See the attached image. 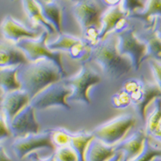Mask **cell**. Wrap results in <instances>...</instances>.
<instances>
[{
    "label": "cell",
    "instance_id": "obj_34",
    "mask_svg": "<svg viewBox=\"0 0 161 161\" xmlns=\"http://www.w3.org/2000/svg\"><path fill=\"white\" fill-rule=\"evenodd\" d=\"M29 158H30V160L31 161H56L55 157H54V153L51 155L49 158H42L36 152H34V153H31L29 155Z\"/></svg>",
    "mask_w": 161,
    "mask_h": 161
},
{
    "label": "cell",
    "instance_id": "obj_35",
    "mask_svg": "<svg viewBox=\"0 0 161 161\" xmlns=\"http://www.w3.org/2000/svg\"><path fill=\"white\" fill-rule=\"evenodd\" d=\"M0 161H13L9 155L7 154L5 148L0 146Z\"/></svg>",
    "mask_w": 161,
    "mask_h": 161
},
{
    "label": "cell",
    "instance_id": "obj_22",
    "mask_svg": "<svg viewBox=\"0 0 161 161\" xmlns=\"http://www.w3.org/2000/svg\"><path fill=\"white\" fill-rule=\"evenodd\" d=\"M144 128L147 135H154L161 128V97L154 98L146 112Z\"/></svg>",
    "mask_w": 161,
    "mask_h": 161
},
{
    "label": "cell",
    "instance_id": "obj_24",
    "mask_svg": "<svg viewBox=\"0 0 161 161\" xmlns=\"http://www.w3.org/2000/svg\"><path fill=\"white\" fill-rule=\"evenodd\" d=\"M94 139H95V136L92 133H88L85 130L70 134L69 145L76 151L77 154L79 156V161H86V150L90 143Z\"/></svg>",
    "mask_w": 161,
    "mask_h": 161
},
{
    "label": "cell",
    "instance_id": "obj_1",
    "mask_svg": "<svg viewBox=\"0 0 161 161\" xmlns=\"http://www.w3.org/2000/svg\"><path fill=\"white\" fill-rule=\"evenodd\" d=\"M118 43L116 34L108 35L92 47L89 59L90 61H94L100 66L107 79L113 80L121 79L134 69L131 59L119 52Z\"/></svg>",
    "mask_w": 161,
    "mask_h": 161
},
{
    "label": "cell",
    "instance_id": "obj_8",
    "mask_svg": "<svg viewBox=\"0 0 161 161\" xmlns=\"http://www.w3.org/2000/svg\"><path fill=\"white\" fill-rule=\"evenodd\" d=\"M66 85L72 87V95L68 97V101L83 103L91 104L90 90L92 86L102 82V77L98 72L88 66L84 65L76 75L64 80Z\"/></svg>",
    "mask_w": 161,
    "mask_h": 161
},
{
    "label": "cell",
    "instance_id": "obj_39",
    "mask_svg": "<svg viewBox=\"0 0 161 161\" xmlns=\"http://www.w3.org/2000/svg\"><path fill=\"white\" fill-rule=\"evenodd\" d=\"M156 161H161V158H156Z\"/></svg>",
    "mask_w": 161,
    "mask_h": 161
},
{
    "label": "cell",
    "instance_id": "obj_9",
    "mask_svg": "<svg viewBox=\"0 0 161 161\" xmlns=\"http://www.w3.org/2000/svg\"><path fill=\"white\" fill-rule=\"evenodd\" d=\"M128 95L131 99V105L144 123L148 106L153 99L161 97V91L153 79L149 80L146 76L142 75L139 77L135 90Z\"/></svg>",
    "mask_w": 161,
    "mask_h": 161
},
{
    "label": "cell",
    "instance_id": "obj_25",
    "mask_svg": "<svg viewBox=\"0 0 161 161\" xmlns=\"http://www.w3.org/2000/svg\"><path fill=\"white\" fill-rule=\"evenodd\" d=\"M157 16L161 17V0H147L144 10L132 14L129 17L142 21L144 26H151L152 21Z\"/></svg>",
    "mask_w": 161,
    "mask_h": 161
},
{
    "label": "cell",
    "instance_id": "obj_2",
    "mask_svg": "<svg viewBox=\"0 0 161 161\" xmlns=\"http://www.w3.org/2000/svg\"><path fill=\"white\" fill-rule=\"evenodd\" d=\"M65 76L53 61L40 59L21 66L17 78L22 90L33 98L47 86L62 81Z\"/></svg>",
    "mask_w": 161,
    "mask_h": 161
},
{
    "label": "cell",
    "instance_id": "obj_40",
    "mask_svg": "<svg viewBox=\"0 0 161 161\" xmlns=\"http://www.w3.org/2000/svg\"><path fill=\"white\" fill-rule=\"evenodd\" d=\"M72 1H74V2H78V1H79V0H72Z\"/></svg>",
    "mask_w": 161,
    "mask_h": 161
},
{
    "label": "cell",
    "instance_id": "obj_29",
    "mask_svg": "<svg viewBox=\"0 0 161 161\" xmlns=\"http://www.w3.org/2000/svg\"><path fill=\"white\" fill-rule=\"evenodd\" d=\"M111 103L115 108H126L131 105V99L128 93L122 89L112 96Z\"/></svg>",
    "mask_w": 161,
    "mask_h": 161
},
{
    "label": "cell",
    "instance_id": "obj_15",
    "mask_svg": "<svg viewBox=\"0 0 161 161\" xmlns=\"http://www.w3.org/2000/svg\"><path fill=\"white\" fill-rule=\"evenodd\" d=\"M147 136V135L143 126L137 128L119 144L115 145L116 151L123 153L122 161H132L138 157L143 150Z\"/></svg>",
    "mask_w": 161,
    "mask_h": 161
},
{
    "label": "cell",
    "instance_id": "obj_18",
    "mask_svg": "<svg viewBox=\"0 0 161 161\" xmlns=\"http://www.w3.org/2000/svg\"><path fill=\"white\" fill-rule=\"evenodd\" d=\"M37 2L45 19L54 27L57 33L62 34L63 8L60 3L56 0H51L49 2L37 0Z\"/></svg>",
    "mask_w": 161,
    "mask_h": 161
},
{
    "label": "cell",
    "instance_id": "obj_26",
    "mask_svg": "<svg viewBox=\"0 0 161 161\" xmlns=\"http://www.w3.org/2000/svg\"><path fill=\"white\" fill-rule=\"evenodd\" d=\"M161 158V142L153 135L147 136L144 147L138 157L132 161H153Z\"/></svg>",
    "mask_w": 161,
    "mask_h": 161
},
{
    "label": "cell",
    "instance_id": "obj_3",
    "mask_svg": "<svg viewBox=\"0 0 161 161\" xmlns=\"http://www.w3.org/2000/svg\"><path fill=\"white\" fill-rule=\"evenodd\" d=\"M72 12L83 31V39L91 47L99 41L102 28V8L96 0H79L72 7Z\"/></svg>",
    "mask_w": 161,
    "mask_h": 161
},
{
    "label": "cell",
    "instance_id": "obj_28",
    "mask_svg": "<svg viewBox=\"0 0 161 161\" xmlns=\"http://www.w3.org/2000/svg\"><path fill=\"white\" fill-rule=\"evenodd\" d=\"M70 134L71 132L67 131L65 128H57L53 130L52 129V139L56 147L69 145Z\"/></svg>",
    "mask_w": 161,
    "mask_h": 161
},
{
    "label": "cell",
    "instance_id": "obj_4",
    "mask_svg": "<svg viewBox=\"0 0 161 161\" xmlns=\"http://www.w3.org/2000/svg\"><path fill=\"white\" fill-rule=\"evenodd\" d=\"M137 125V118L132 114H123L98 126L92 134L96 139L108 146H115L123 141L132 128Z\"/></svg>",
    "mask_w": 161,
    "mask_h": 161
},
{
    "label": "cell",
    "instance_id": "obj_33",
    "mask_svg": "<svg viewBox=\"0 0 161 161\" xmlns=\"http://www.w3.org/2000/svg\"><path fill=\"white\" fill-rule=\"evenodd\" d=\"M151 26L154 30L155 33L157 34V36L161 39V17L157 16L155 17L153 21H152Z\"/></svg>",
    "mask_w": 161,
    "mask_h": 161
},
{
    "label": "cell",
    "instance_id": "obj_23",
    "mask_svg": "<svg viewBox=\"0 0 161 161\" xmlns=\"http://www.w3.org/2000/svg\"><path fill=\"white\" fill-rule=\"evenodd\" d=\"M20 67L21 66L0 69V90L3 92V95L22 89L17 78Z\"/></svg>",
    "mask_w": 161,
    "mask_h": 161
},
{
    "label": "cell",
    "instance_id": "obj_5",
    "mask_svg": "<svg viewBox=\"0 0 161 161\" xmlns=\"http://www.w3.org/2000/svg\"><path fill=\"white\" fill-rule=\"evenodd\" d=\"M48 36L49 33L44 30L38 38L22 39L16 45L24 53L29 62H34L40 59H49L55 63L63 74L66 75L62 63V53L52 51L48 48Z\"/></svg>",
    "mask_w": 161,
    "mask_h": 161
},
{
    "label": "cell",
    "instance_id": "obj_20",
    "mask_svg": "<svg viewBox=\"0 0 161 161\" xmlns=\"http://www.w3.org/2000/svg\"><path fill=\"white\" fill-rule=\"evenodd\" d=\"M117 153L115 146H108L94 139L86 150V161H108Z\"/></svg>",
    "mask_w": 161,
    "mask_h": 161
},
{
    "label": "cell",
    "instance_id": "obj_43",
    "mask_svg": "<svg viewBox=\"0 0 161 161\" xmlns=\"http://www.w3.org/2000/svg\"><path fill=\"white\" fill-rule=\"evenodd\" d=\"M11 1H14V0H11Z\"/></svg>",
    "mask_w": 161,
    "mask_h": 161
},
{
    "label": "cell",
    "instance_id": "obj_37",
    "mask_svg": "<svg viewBox=\"0 0 161 161\" xmlns=\"http://www.w3.org/2000/svg\"><path fill=\"white\" fill-rule=\"evenodd\" d=\"M122 158H123V153L122 152H117L115 156L108 161H122Z\"/></svg>",
    "mask_w": 161,
    "mask_h": 161
},
{
    "label": "cell",
    "instance_id": "obj_42",
    "mask_svg": "<svg viewBox=\"0 0 161 161\" xmlns=\"http://www.w3.org/2000/svg\"><path fill=\"white\" fill-rule=\"evenodd\" d=\"M153 161H156V158H155V159H153Z\"/></svg>",
    "mask_w": 161,
    "mask_h": 161
},
{
    "label": "cell",
    "instance_id": "obj_7",
    "mask_svg": "<svg viewBox=\"0 0 161 161\" xmlns=\"http://www.w3.org/2000/svg\"><path fill=\"white\" fill-rule=\"evenodd\" d=\"M72 87L64 81L57 82L36 94L30 100V104L36 110H44L52 107H61L70 110L68 97L72 95Z\"/></svg>",
    "mask_w": 161,
    "mask_h": 161
},
{
    "label": "cell",
    "instance_id": "obj_11",
    "mask_svg": "<svg viewBox=\"0 0 161 161\" xmlns=\"http://www.w3.org/2000/svg\"><path fill=\"white\" fill-rule=\"evenodd\" d=\"M47 46L52 51L66 52L72 59L81 62L89 60L92 50V47L84 39L63 33L54 42L47 43Z\"/></svg>",
    "mask_w": 161,
    "mask_h": 161
},
{
    "label": "cell",
    "instance_id": "obj_41",
    "mask_svg": "<svg viewBox=\"0 0 161 161\" xmlns=\"http://www.w3.org/2000/svg\"><path fill=\"white\" fill-rule=\"evenodd\" d=\"M1 100H2V97H0V101H1Z\"/></svg>",
    "mask_w": 161,
    "mask_h": 161
},
{
    "label": "cell",
    "instance_id": "obj_6",
    "mask_svg": "<svg viewBox=\"0 0 161 161\" xmlns=\"http://www.w3.org/2000/svg\"><path fill=\"white\" fill-rule=\"evenodd\" d=\"M116 35L119 39V52L122 55L127 56L131 59L133 68L135 72H138L147 56L146 43L140 39L135 27L128 26L117 32Z\"/></svg>",
    "mask_w": 161,
    "mask_h": 161
},
{
    "label": "cell",
    "instance_id": "obj_12",
    "mask_svg": "<svg viewBox=\"0 0 161 161\" xmlns=\"http://www.w3.org/2000/svg\"><path fill=\"white\" fill-rule=\"evenodd\" d=\"M9 128L11 136L16 139L39 133L40 124L36 120L35 108L30 103L28 104L11 120Z\"/></svg>",
    "mask_w": 161,
    "mask_h": 161
},
{
    "label": "cell",
    "instance_id": "obj_16",
    "mask_svg": "<svg viewBox=\"0 0 161 161\" xmlns=\"http://www.w3.org/2000/svg\"><path fill=\"white\" fill-rule=\"evenodd\" d=\"M30 95L22 89L3 95L1 100V111L3 112L8 125L18 112L30 104Z\"/></svg>",
    "mask_w": 161,
    "mask_h": 161
},
{
    "label": "cell",
    "instance_id": "obj_38",
    "mask_svg": "<svg viewBox=\"0 0 161 161\" xmlns=\"http://www.w3.org/2000/svg\"><path fill=\"white\" fill-rule=\"evenodd\" d=\"M42 1H43V2H49L51 0H42Z\"/></svg>",
    "mask_w": 161,
    "mask_h": 161
},
{
    "label": "cell",
    "instance_id": "obj_30",
    "mask_svg": "<svg viewBox=\"0 0 161 161\" xmlns=\"http://www.w3.org/2000/svg\"><path fill=\"white\" fill-rule=\"evenodd\" d=\"M121 6L122 10L131 16L132 14L144 10L145 3L142 0H122Z\"/></svg>",
    "mask_w": 161,
    "mask_h": 161
},
{
    "label": "cell",
    "instance_id": "obj_32",
    "mask_svg": "<svg viewBox=\"0 0 161 161\" xmlns=\"http://www.w3.org/2000/svg\"><path fill=\"white\" fill-rule=\"evenodd\" d=\"M10 136H11V133L8 122L5 120L3 112L0 111V142L6 140Z\"/></svg>",
    "mask_w": 161,
    "mask_h": 161
},
{
    "label": "cell",
    "instance_id": "obj_31",
    "mask_svg": "<svg viewBox=\"0 0 161 161\" xmlns=\"http://www.w3.org/2000/svg\"><path fill=\"white\" fill-rule=\"evenodd\" d=\"M145 62L147 64L150 72H151L152 79L158 86V89L161 91V62L154 60V59H148Z\"/></svg>",
    "mask_w": 161,
    "mask_h": 161
},
{
    "label": "cell",
    "instance_id": "obj_36",
    "mask_svg": "<svg viewBox=\"0 0 161 161\" xmlns=\"http://www.w3.org/2000/svg\"><path fill=\"white\" fill-rule=\"evenodd\" d=\"M103 3H105L106 5L108 6H115V5H117L119 3H121V1L122 0H102Z\"/></svg>",
    "mask_w": 161,
    "mask_h": 161
},
{
    "label": "cell",
    "instance_id": "obj_21",
    "mask_svg": "<svg viewBox=\"0 0 161 161\" xmlns=\"http://www.w3.org/2000/svg\"><path fill=\"white\" fill-rule=\"evenodd\" d=\"M137 35L147 45V59H152L161 62V39L155 33L153 27L144 26L143 30Z\"/></svg>",
    "mask_w": 161,
    "mask_h": 161
},
{
    "label": "cell",
    "instance_id": "obj_27",
    "mask_svg": "<svg viewBox=\"0 0 161 161\" xmlns=\"http://www.w3.org/2000/svg\"><path fill=\"white\" fill-rule=\"evenodd\" d=\"M53 153L56 161H79L77 153L70 145L57 147Z\"/></svg>",
    "mask_w": 161,
    "mask_h": 161
},
{
    "label": "cell",
    "instance_id": "obj_17",
    "mask_svg": "<svg viewBox=\"0 0 161 161\" xmlns=\"http://www.w3.org/2000/svg\"><path fill=\"white\" fill-rule=\"evenodd\" d=\"M29 60L16 44L6 40H0V69L26 65Z\"/></svg>",
    "mask_w": 161,
    "mask_h": 161
},
{
    "label": "cell",
    "instance_id": "obj_19",
    "mask_svg": "<svg viewBox=\"0 0 161 161\" xmlns=\"http://www.w3.org/2000/svg\"><path fill=\"white\" fill-rule=\"evenodd\" d=\"M22 2L27 17L34 26L43 27L47 32H48L49 34L56 33L54 27L52 24H50L45 19V17H43L37 0H22Z\"/></svg>",
    "mask_w": 161,
    "mask_h": 161
},
{
    "label": "cell",
    "instance_id": "obj_10",
    "mask_svg": "<svg viewBox=\"0 0 161 161\" xmlns=\"http://www.w3.org/2000/svg\"><path fill=\"white\" fill-rule=\"evenodd\" d=\"M11 147L19 159H23L38 149L47 148L53 152L57 149L52 139V129L17 138L12 143Z\"/></svg>",
    "mask_w": 161,
    "mask_h": 161
},
{
    "label": "cell",
    "instance_id": "obj_13",
    "mask_svg": "<svg viewBox=\"0 0 161 161\" xmlns=\"http://www.w3.org/2000/svg\"><path fill=\"white\" fill-rule=\"evenodd\" d=\"M128 17L129 15L122 10L121 3L108 7L104 12H103L101 17L102 28L99 41L104 40L110 34H116L127 28L128 26Z\"/></svg>",
    "mask_w": 161,
    "mask_h": 161
},
{
    "label": "cell",
    "instance_id": "obj_14",
    "mask_svg": "<svg viewBox=\"0 0 161 161\" xmlns=\"http://www.w3.org/2000/svg\"><path fill=\"white\" fill-rule=\"evenodd\" d=\"M0 31L4 40L13 44H17L22 39H36L42 33L38 30L28 28L10 15L3 18L0 25Z\"/></svg>",
    "mask_w": 161,
    "mask_h": 161
}]
</instances>
